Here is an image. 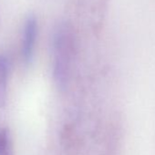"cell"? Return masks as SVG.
<instances>
[{"instance_id": "cell-2", "label": "cell", "mask_w": 155, "mask_h": 155, "mask_svg": "<svg viewBox=\"0 0 155 155\" xmlns=\"http://www.w3.org/2000/svg\"><path fill=\"white\" fill-rule=\"evenodd\" d=\"M38 36V21L34 15H29L24 26L22 41V57L26 63L32 60Z\"/></svg>"}, {"instance_id": "cell-1", "label": "cell", "mask_w": 155, "mask_h": 155, "mask_svg": "<svg viewBox=\"0 0 155 155\" xmlns=\"http://www.w3.org/2000/svg\"><path fill=\"white\" fill-rule=\"evenodd\" d=\"M75 52V36L68 23L59 24L53 34L54 79L58 88L64 89Z\"/></svg>"}, {"instance_id": "cell-4", "label": "cell", "mask_w": 155, "mask_h": 155, "mask_svg": "<svg viewBox=\"0 0 155 155\" xmlns=\"http://www.w3.org/2000/svg\"><path fill=\"white\" fill-rule=\"evenodd\" d=\"M10 143L9 133L7 130H0V155L3 153L7 146Z\"/></svg>"}, {"instance_id": "cell-3", "label": "cell", "mask_w": 155, "mask_h": 155, "mask_svg": "<svg viewBox=\"0 0 155 155\" xmlns=\"http://www.w3.org/2000/svg\"><path fill=\"white\" fill-rule=\"evenodd\" d=\"M9 63L8 58L4 55L0 56V108H3L7 102L8 77Z\"/></svg>"}, {"instance_id": "cell-5", "label": "cell", "mask_w": 155, "mask_h": 155, "mask_svg": "<svg viewBox=\"0 0 155 155\" xmlns=\"http://www.w3.org/2000/svg\"><path fill=\"white\" fill-rule=\"evenodd\" d=\"M1 155H13V152H12V149H11V143H9L7 148L5 149V150L3 151V153Z\"/></svg>"}]
</instances>
